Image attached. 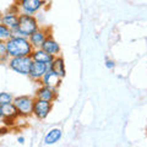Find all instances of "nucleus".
Returning a JSON list of instances; mask_svg holds the SVG:
<instances>
[{
	"instance_id": "obj_1",
	"label": "nucleus",
	"mask_w": 147,
	"mask_h": 147,
	"mask_svg": "<svg viewBox=\"0 0 147 147\" xmlns=\"http://www.w3.org/2000/svg\"><path fill=\"white\" fill-rule=\"evenodd\" d=\"M6 49L10 58L13 57H26L31 55L33 47L30 43L28 37H24L20 34L13 33L12 37L9 40H6Z\"/></svg>"
},
{
	"instance_id": "obj_2",
	"label": "nucleus",
	"mask_w": 147,
	"mask_h": 147,
	"mask_svg": "<svg viewBox=\"0 0 147 147\" xmlns=\"http://www.w3.org/2000/svg\"><path fill=\"white\" fill-rule=\"evenodd\" d=\"M39 28V22L34 17V15H26V13H20L18 15V26L17 31L13 32L16 34L30 37L34 31Z\"/></svg>"
},
{
	"instance_id": "obj_3",
	"label": "nucleus",
	"mask_w": 147,
	"mask_h": 147,
	"mask_svg": "<svg viewBox=\"0 0 147 147\" xmlns=\"http://www.w3.org/2000/svg\"><path fill=\"white\" fill-rule=\"evenodd\" d=\"M32 63H33V60H32L31 55H26V57L9 58L7 65L12 71H15L16 74L28 76V72H30V69L32 66Z\"/></svg>"
},
{
	"instance_id": "obj_4",
	"label": "nucleus",
	"mask_w": 147,
	"mask_h": 147,
	"mask_svg": "<svg viewBox=\"0 0 147 147\" xmlns=\"http://www.w3.org/2000/svg\"><path fill=\"white\" fill-rule=\"evenodd\" d=\"M12 103L15 104L20 117L28 118L33 114L34 97H31V96H17V97H13Z\"/></svg>"
},
{
	"instance_id": "obj_5",
	"label": "nucleus",
	"mask_w": 147,
	"mask_h": 147,
	"mask_svg": "<svg viewBox=\"0 0 147 147\" xmlns=\"http://www.w3.org/2000/svg\"><path fill=\"white\" fill-rule=\"evenodd\" d=\"M15 5L20 13L26 15H34L45 5V0H15Z\"/></svg>"
},
{
	"instance_id": "obj_6",
	"label": "nucleus",
	"mask_w": 147,
	"mask_h": 147,
	"mask_svg": "<svg viewBox=\"0 0 147 147\" xmlns=\"http://www.w3.org/2000/svg\"><path fill=\"white\" fill-rule=\"evenodd\" d=\"M52 108H53V102H48V100H43L34 97L33 114L32 115H34L39 120H44L49 115V113L52 112Z\"/></svg>"
},
{
	"instance_id": "obj_7",
	"label": "nucleus",
	"mask_w": 147,
	"mask_h": 147,
	"mask_svg": "<svg viewBox=\"0 0 147 147\" xmlns=\"http://www.w3.org/2000/svg\"><path fill=\"white\" fill-rule=\"evenodd\" d=\"M1 112H3V117H4V121H3L4 126L9 127V126L15 125L16 119H18V117H20V114H18L15 104L11 102V103L1 105Z\"/></svg>"
},
{
	"instance_id": "obj_8",
	"label": "nucleus",
	"mask_w": 147,
	"mask_h": 147,
	"mask_svg": "<svg viewBox=\"0 0 147 147\" xmlns=\"http://www.w3.org/2000/svg\"><path fill=\"white\" fill-rule=\"evenodd\" d=\"M49 36H50V28L49 27H40L39 26V28L37 31H34L33 33L28 37V39H30V43L32 44L33 49H36V48L42 47L44 40L47 39V37H49Z\"/></svg>"
},
{
	"instance_id": "obj_9",
	"label": "nucleus",
	"mask_w": 147,
	"mask_h": 147,
	"mask_svg": "<svg viewBox=\"0 0 147 147\" xmlns=\"http://www.w3.org/2000/svg\"><path fill=\"white\" fill-rule=\"evenodd\" d=\"M61 80L63 79H60V77H59L57 74H54L52 70H50V67L48 65L47 71H45L43 77L40 79L39 84L40 85H44V86H48V87H50V88L58 90L59 86H60V84H61Z\"/></svg>"
},
{
	"instance_id": "obj_10",
	"label": "nucleus",
	"mask_w": 147,
	"mask_h": 147,
	"mask_svg": "<svg viewBox=\"0 0 147 147\" xmlns=\"http://www.w3.org/2000/svg\"><path fill=\"white\" fill-rule=\"evenodd\" d=\"M18 15L20 13L16 11H12L9 9L7 11L3 12L1 16V24L5 25L7 28H10L12 32L17 31V26H18Z\"/></svg>"
},
{
	"instance_id": "obj_11",
	"label": "nucleus",
	"mask_w": 147,
	"mask_h": 147,
	"mask_svg": "<svg viewBox=\"0 0 147 147\" xmlns=\"http://www.w3.org/2000/svg\"><path fill=\"white\" fill-rule=\"evenodd\" d=\"M34 97L43 99V100H48V102H54V100L58 98V90H54L48 86L40 85L36 91Z\"/></svg>"
},
{
	"instance_id": "obj_12",
	"label": "nucleus",
	"mask_w": 147,
	"mask_h": 147,
	"mask_svg": "<svg viewBox=\"0 0 147 147\" xmlns=\"http://www.w3.org/2000/svg\"><path fill=\"white\" fill-rule=\"evenodd\" d=\"M48 69L47 64H43V63H38V61H33L32 63V66L30 69V72H28V77L34 81V82H39L40 79L43 77V75L45 74Z\"/></svg>"
},
{
	"instance_id": "obj_13",
	"label": "nucleus",
	"mask_w": 147,
	"mask_h": 147,
	"mask_svg": "<svg viewBox=\"0 0 147 147\" xmlns=\"http://www.w3.org/2000/svg\"><path fill=\"white\" fill-rule=\"evenodd\" d=\"M40 48H42L43 50H45L48 54L53 55V57H58V55L60 54V50H61L60 44L53 38L52 34H50L49 37H47V39L44 40V43L42 44Z\"/></svg>"
},
{
	"instance_id": "obj_14",
	"label": "nucleus",
	"mask_w": 147,
	"mask_h": 147,
	"mask_svg": "<svg viewBox=\"0 0 147 147\" xmlns=\"http://www.w3.org/2000/svg\"><path fill=\"white\" fill-rule=\"evenodd\" d=\"M31 58H32V60L33 61H38V63H43V64H47V65H50V63L53 61V59L55 57L48 54L42 48H36V49L32 50Z\"/></svg>"
},
{
	"instance_id": "obj_15",
	"label": "nucleus",
	"mask_w": 147,
	"mask_h": 147,
	"mask_svg": "<svg viewBox=\"0 0 147 147\" xmlns=\"http://www.w3.org/2000/svg\"><path fill=\"white\" fill-rule=\"evenodd\" d=\"M50 70H52L54 74H57V75L60 77V79H64L66 75V69H65V61H64V59L60 57V55H58V57H55L53 59V61L50 63Z\"/></svg>"
},
{
	"instance_id": "obj_16",
	"label": "nucleus",
	"mask_w": 147,
	"mask_h": 147,
	"mask_svg": "<svg viewBox=\"0 0 147 147\" xmlns=\"http://www.w3.org/2000/svg\"><path fill=\"white\" fill-rule=\"evenodd\" d=\"M61 136H63L61 129H59V127L50 129L44 136V145H47V146L55 145L57 142H59V140L61 139Z\"/></svg>"
},
{
	"instance_id": "obj_17",
	"label": "nucleus",
	"mask_w": 147,
	"mask_h": 147,
	"mask_svg": "<svg viewBox=\"0 0 147 147\" xmlns=\"http://www.w3.org/2000/svg\"><path fill=\"white\" fill-rule=\"evenodd\" d=\"M12 34H13V32L10 28H7L5 25L0 24V40H1V42L9 40L12 37Z\"/></svg>"
},
{
	"instance_id": "obj_18",
	"label": "nucleus",
	"mask_w": 147,
	"mask_h": 147,
	"mask_svg": "<svg viewBox=\"0 0 147 147\" xmlns=\"http://www.w3.org/2000/svg\"><path fill=\"white\" fill-rule=\"evenodd\" d=\"M9 54H7V49H6V43L0 40V64L3 63H7L9 60Z\"/></svg>"
},
{
	"instance_id": "obj_19",
	"label": "nucleus",
	"mask_w": 147,
	"mask_h": 147,
	"mask_svg": "<svg viewBox=\"0 0 147 147\" xmlns=\"http://www.w3.org/2000/svg\"><path fill=\"white\" fill-rule=\"evenodd\" d=\"M12 99H13V96L11 93H9V92H0V105L11 103Z\"/></svg>"
},
{
	"instance_id": "obj_20",
	"label": "nucleus",
	"mask_w": 147,
	"mask_h": 147,
	"mask_svg": "<svg viewBox=\"0 0 147 147\" xmlns=\"http://www.w3.org/2000/svg\"><path fill=\"white\" fill-rule=\"evenodd\" d=\"M105 67L109 69V70H113L115 67V63L113 60H110V59H105Z\"/></svg>"
},
{
	"instance_id": "obj_21",
	"label": "nucleus",
	"mask_w": 147,
	"mask_h": 147,
	"mask_svg": "<svg viewBox=\"0 0 147 147\" xmlns=\"http://www.w3.org/2000/svg\"><path fill=\"white\" fill-rule=\"evenodd\" d=\"M3 121H4V117H3V112H1V105H0V124L3 125Z\"/></svg>"
},
{
	"instance_id": "obj_22",
	"label": "nucleus",
	"mask_w": 147,
	"mask_h": 147,
	"mask_svg": "<svg viewBox=\"0 0 147 147\" xmlns=\"http://www.w3.org/2000/svg\"><path fill=\"white\" fill-rule=\"evenodd\" d=\"M17 141L20 142L21 145H22V144H25V137H24V136H20V137H18V139H17Z\"/></svg>"
},
{
	"instance_id": "obj_23",
	"label": "nucleus",
	"mask_w": 147,
	"mask_h": 147,
	"mask_svg": "<svg viewBox=\"0 0 147 147\" xmlns=\"http://www.w3.org/2000/svg\"><path fill=\"white\" fill-rule=\"evenodd\" d=\"M1 16H3V12H0V24H1Z\"/></svg>"
}]
</instances>
